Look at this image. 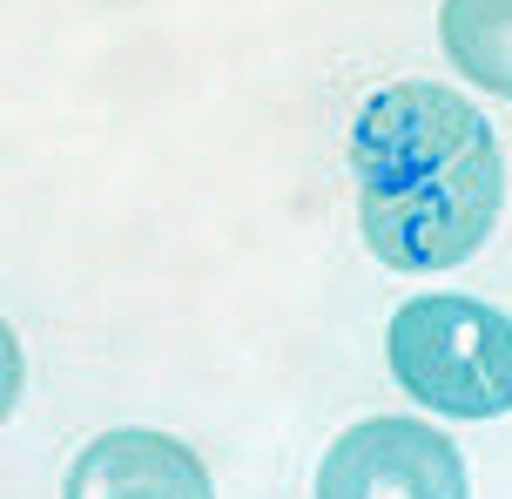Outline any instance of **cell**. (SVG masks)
Listing matches in <instances>:
<instances>
[{"label": "cell", "instance_id": "obj_4", "mask_svg": "<svg viewBox=\"0 0 512 499\" xmlns=\"http://www.w3.org/2000/svg\"><path fill=\"white\" fill-rule=\"evenodd\" d=\"M61 499H216V486L182 439L149 432V425H122L75 452Z\"/></svg>", "mask_w": 512, "mask_h": 499}, {"label": "cell", "instance_id": "obj_6", "mask_svg": "<svg viewBox=\"0 0 512 499\" xmlns=\"http://www.w3.org/2000/svg\"><path fill=\"white\" fill-rule=\"evenodd\" d=\"M21 385H27V358H21V338H14V324L0 317V425L14 419V405H21Z\"/></svg>", "mask_w": 512, "mask_h": 499}, {"label": "cell", "instance_id": "obj_2", "mask_svg": "<svg viewBox=\"0 0 512 499\" xmlns=\"http://www.w3.org/2000/svg\"><path fill=\"white\" fill-rule=\"evenodd\" d=\"M391 378L425 412L445 419H499L512 412V317L499 304L432 290L391 317Z\"/></svg>", "mask_w": 512, "mask_h": 499}, {"label": "cell", "instance_id": "obj_3", "mask_svg": "<svg viewBox=\"0 0 512 499\" xmlns=\"http://www.w3.org/2000/svg\"><path fill=\"white\" fill-rule=\"evenodd\" d=\"M317 499H472V486L459 446L438 425L364 419L324 452Z\"/></svg>", "mask_w": 512, "mask_h": 499}, {"label": "cell", "instance_id": "obj_1", "mask_svg": "<svg viewBox=\"0 0 512 499\" xmlns=\"http://www.w3.org/2000/svg\"><path fill=\"white\" fill-rule=\"evenodd\" d=\"M364 250L391 270H452L499 223L506 156L479 108L445 81H391L351 122Z\"/></svg>", "mask_w": 512, "mask_h": 499}, {"label": "cell", "instance_id": "obj_5", "mask_svg": "<svg viewBox=\"0 0 512 499\" xmlns=\"http://www.w3.org/2000/svg\"><path fill=\"white\" fill-rule=\"evenodd\" d=\"M438 34L479 88L512 102V0H452L438 7Z\"/></svg>", "mask_w": 512, "mask_h": 499}]
</instances>
